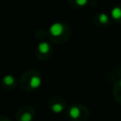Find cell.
<instances>
[{
	"label": "cell",
	"mask_w": 121,
	"mask_h": 121,
	"mask_svg": "<svg viewBox=\"0 0 121 121\" xmlns=\"http://www.w3.org/2000/svg\"><path fill=\"white\" fill-rule=\"evenodd\" d=\"M63 25L60 24V23H54L53 25L50 26L49 27V32L52 36H55V37H58L60 35L62 34L63 32Z\"/></svg>",
	"instance_id": "cell-1"
},
{
	"label": "cell",
	"mask_w": 121,
	"mask_h": 121,
	"mask_svg": "<svg viewBox=\"0 0 121 121\" xmlns=\"http://www.w3.org/2000/svg\"><path fill=\"white\" fill-rule=\"evenodd\" d=\"M41 83H42V79L40 77L38 76H33L31 78H30V81H29V85L32 89H36V88H39L41 86Z\"/></svg>",
	"instance_id": "cell-2"
},
{
	"label": "cell",
	"mask_w": 121,
	"mask_h": 121,
	"mask_svg": "<svg viewBox=\"0 0 121 121\" xmlns=\"http://www.w3.org/2000/svg\"><path fill=\"white\" fill-rule=\"evenodd\" d=\"M38 50H39L41 53H43V54H46V53H48L49 50H50V45H49V43H46V42H42V43H40L38 44Z\"/></svg>",
	"instance_id": "cell-3"
},
{
	"label": "cell",
	"mask_w": 121,
	"mask_h": 121,
	"mask_svg": "<svg viewBox=\"0 0 121 121\" xmlns=\"http://www.w3.org/2000/svg\"><path fill=\"white\" fill-rule=\"evenodd\" d=\"M69 115H70V117L73 118V119L78 118V117L80 115V110H79V108L77 107V106L71 107L70 110H69Z\"/></svg>",
	"instance_id": "cell-4"
},
{
	"label": "cell",
	"mask_w": 121,
	"mask_h": 121,
	"mask_svg": "<svg viewBox=\"0 0 121 121\" xmlns=\"http://www.w3.org/2000/svg\"><path fill=\"white\" fill-rule=\"evenodd\" d=\"M111 15L113 19L118 20L121 18V9L119 7H115L111 10Z\"/></svg>",
	"instance_id": "cell-5"
},
{
	"label": "cell",
	"mask_w": 121,
	"mask_h": 121,
	"mask_svg": "<svg viewBox=\"0 0 121 121\" xmlns=\"http://www.w3.org/2000/svg\"><path fill=\"white\" fill-rule=\"evenodd\" d=\"M3 81H4V83L7 84V85H11V84L14 83V78H13L11 75H7V76L4 77Z\"/></svg>",
	"instance_id": "cell-6"
},
{
	"label": "cell",
	"mask_w": 121,
	"mask_h": 121,
	"mask_svg": "<svg viewBox=\"0 0 121 121\" xmlns=\"http://www.w3.org/2000/svg\"><path fill=\"white\" fill-rule=\"evenodd\" d=\"M51 109H52V111H53L54 112L59 113V112H60L63 110V107H62V105H60V103H56V104H54V105L51 107Z\"/></svg>",
	"instance_id": "cell-7"
},
{
	"label": "cell",
	"mask_w": 121,
	"mask_h": 121,
	"mask_svg": "<svg viewBox=\"0 0 121 121\" xmlns=\"http://www.w3.org/2000/svg\"><path fill=\"white\" fill-rule=\"evenodd\" d=\"M98 19H99V22H100L101 24H106V23L109 21V17H108V15L105 14V13H101V14H99Z\"/></svg>",
	"instance_id": "cell-8"
},
{
	"label": "cell",
	"mask_w": 121,
	"mask_h": 121,
	"mask_svg": "<svg viewBox=\"0 0 121 121\" xmlns=\"http://www.w3.org/2000/svg\"><path fill=\"white\" fill-rule=\"evenodd\" d=\"M31 120H32V115L29 112H25L21 117V121H31Z\"/></svg>",
	"instance_id": "cell-9"
},
{
	"label": "cell",
	"mask_w": 121,
	"mask_h": 121,
	"mask_svg": "<svg viewBox=\"0 0 121 121\" xmlns=\"http://www.w3.org/2000/svg\"><path fill=\"white\" fill-rule=\"evenodd\" d=\"M87 2H88V0H76L77 5H78V6H80V7L85 6V5L87 4Z\"/></svg>",
	"instance_id": "cell-10"
},
{
	"label": "cell",
	"mask_w": 121,
	"mask_h": 121,
	"mask_svg": "<svg viewBox=\"0 0 121 121\" xmlns=\"http://www.w3.org/2000/svg\"><path fill=\"white\" fill-rule=\"evenodd\" d=\"M119 85H120V87H121V79H120V81H119Z\"/></svg>",
	"instance_id": "cell-11"
},
{
	"label": "cell",
	"mask_w": 121,
	"mask_h": 121,
	"mask_svg": "<svg viewBox=\"0 0 121 121\" xmlns=\"http://www.w3.org/2000/svg\"><path fill=\"white\" fill-rule=\"evenodd\" d=\"M3 121H4V120H3Z\"/></svg>",
	"instance_id": "cell-12"
}]
</instances>
